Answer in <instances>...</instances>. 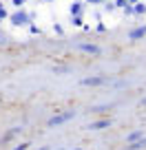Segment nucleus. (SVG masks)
<instances>
[{"label":"nucleus","instance_id":"1","mask_svg":"<svg viewBox=\"0 0 146 150\" xmlns=\"http://www.w3.org/2000/svg\"><path fill=\"white\" fill-rule=\"evenodd\" d=\"M73 117V112H66V115H60V117H56V119H51V126H58V124H62V122H66V119H71Z\"/></svg>","mask_w":146,"mask_h":150}]
</instances>
